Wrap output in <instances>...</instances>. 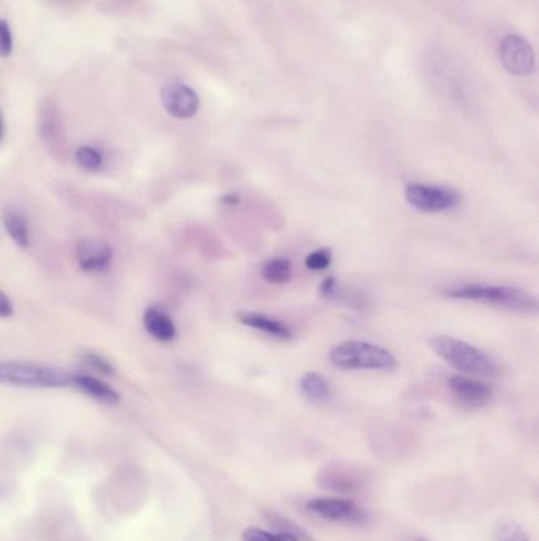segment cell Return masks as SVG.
Listing matches in <instances>:
<instances>
[{
    "mask_svg": "<svg viewBox=\"0 0 539 541\" xmlns=\"http://www.w3.org/2000/svg\"><path fill=\"white\" fill-rule=\"evenodd\" d=\"M73 375L57 369L25 361L0 362V383L29 388H64L72 385Z\"/></svg>",
    "mask_w": 539,
    "mask_h": 541,
    "instance_id": "cell-4",
    "label": "cell"
},
{
    "mask_svg": "<svg viewBox=\"0 0 539 541\" xmlns=\"http://www.w3.org/2000/svg\"><path fill=\"white\" fill-rule=\"evenodd\" d=\"M72 385L76 386L78 390L83 391L85 394L96 399L98 403H107V405H117L119 403V393L114 391L107 383L96 379V377L73 375Z\"/></svg>",
    "mask_w": 539,
    "mask_h": 541,
    "instance_id": "cell-14",
    "label": "cell"
},
{
    "mask_svg": "<svg viewBox=\"0 0 539 541\" xmlns=\"http://www.w3.org/2000/svg\"><path fill=\"white\" fill-rule=\"evenodd\" d=\"M332 261V253L330 249H318L315 252L309 253L306 259L307 270H328Z\"/></svg>",
    "mask_w": 539,
    "mask_h": 541,
    "instance_id": "cell-22",
    "label": "cell"
},
{
    "mask_svg": "<svg viewBox=\"0 0 539 541\" xmlns=\"http://www.w3.org/2000/svg\"><path fill=\"white\" fill-rule=\"evenodd\" d=\"M4 133H5V124H4V116L0 111V139L4 138Z\"/></svg>",
    "mask_w": 539,
    "mask_h": 541,
    "instance_id": "cell-29",
    "label": "cell"
},
{
    "mask_svg": "<svg viewBox=\"0 0 539 541\" xmlns=\"http://www.w3.org/2000/svg\"><path fill=\"white\" fill-rule=\"evenodd\" d=\"M76 259L86 272H105L111 266L113 250L102 240H81L76 246Z\"/></svg>",
    "mask_w": 539,
    "mask_h": 541,
    "instance_id": "cell-9",
    "label": "cell"
},
{
    "mask_svg": "<svg viewBox=\"0 0 539 541\" xmlns=\"http://www.w3.org/2000/svg\"><path fill=\"white\" fill-rule=\"evenodd\" d=\"M238 322L242 325L250 326L253 330L261 331L270 337H274L277 341H288L293 334L288 326L283 325L282 322L276 319H270L264 313L257 312H239Z\"/></svg>",
    "mask_w": 539,
    "mask_h": 541,
    "instance_id": "cell-12",
    "label": "cell"
},
{
    "mask_svg": "<svg viewBox=\"0 0 539 541\" xmlns=\"http://www.w3.org/2000/svg\"><path fill=\"white\" fill-rule=\"evenodd\" d=\"M43 138L48 139L49 143H57L62 137V128H60L59 120L56 119L55 115H49L46 120H43L42 126Z\"/></svg>",
    "mask_w": 539,
    "mask_h": 541,
    "instance_id": "cell-23",
    "label": "cell"
},
{
    "mask_svg": "<svg viewBox=\"0 0 539 541\" xmlns=\"http://www.w3.org/2000/svg\"><path fill=\"white\" fill-rule=\"evenodd\" d=\"M498 56L506 72L515 77H527L534 72L536 57L534 46L527 38L519 34H508L503 36L498 48Z\"/></svg>",
    "mask_w": 539,
    "mask_h": 541,
    "instance_id": "cell-6",
    "label": "cell"
},
{
    "mask_svg": "<svg viewBox=\"0 0 539 541\" xmlns=\"http://www.w3.org/2000/svg\"><path fill=\"white\" fill-rule=\"evenodd\" d=\"M83 360L89 364L92 369H96L100 373H105V375H111L114 373V367L109 364L108 361L102 358L100 355H97V353H92V352H87L83 355Z\"/></svg>",
    "mask_w": 539,
    "mask_h": 541,
    "instance_id": "cell-25",
    "label": "cell"
},
{
    "mask_svg": "<svg viewBox=\"0 0 539 541\" xmlns=\"http://www.w3.org/2000/svg\"><path fill=\"white\" fill-rule=\"evenodd\" d=\"M222 201L225 205H236L239 201V197L236 193H228L223 197Z\"/></svg>",
    "mask_w": 539,
    "mask_h": 541,
    "instance_id": "cell-28",
    "label": "cell"
},
{
    "mask_svg": "<svg viewBox=\"0 0 539 541\" xmlns=\"http://www.w3.org/2000/svg\"><path fill=\"white\" fill-rule=\"evenodd\" d=\"M242 541H300L296 536L280 534V532H268V530L249 527L242 534Z\"/></svg>",
    "mask_w": 539,
    "mask_h": 541,
    "instance_id": "cell-19",
    "label": "cell"
},
{
    "mask_svg": "<svg viewBox=\"0 0 539 541\" xmlns=\"http://www.w3.org/2000/svg\"><path fill=\"white\" fill-rule=\"evenodd\" d=\"M429 349L461 373H473V375L497 373V364L491 356L485 355L483 350L461 339L450 336L431 337Z\"/></svg>",
    "mask_w": 539,
    "mask_h": 541,
    "instance_id": "cell-2",
    "label": "cell"
},
{
    "mask_svg": "<svg viewBox=\"0 0 539 541\" xmlns=\"http://www.w3.org/2000/svg\"><path fill=\"white\" fill-rule=\"evenodd\" d=\"M13 51V36L10 25L0 19V57H8Z\"/></svg>",
    "mask_w": 539,
    "mask_h": 541,
    "instance_id": "cell-24",
    "label": "cell"
},
{
    "mask_svg": "<svg viewBox=\"0 0 539 541\" xmlns=\"http://www.w3.org/2000/svg\"><path fill=\"white\" fill-rule=\"evenodd\" d=\"M320 486L326 487L330 491H337L341 494H351L360 491L364 486V475L341 465H330L321 470L318 476Z\"/></svg>",
    "mask_w": 539,
    "mask_h": 541,
    "instance_id": "cell-10",
    "label": "cell"
},
{
    "mask_svg": "<svg viewBox=\"0 0 539 541\" xmlns=\"http://www.w3.org/2000/svg\"><path fill=\"white\" fill-rule=\"evenodd\" d=\"M13 313V304L10 298L0 290V317H10Z\"/></svg>",
    "mask_w": 539,
    "mask_h": 541,
    "instance_id": "cell-27",
    "label": "cell"
},
{
    "mask_svg": "<svg viewBox=\"0 0 539 541\" xmlns=\"http://www.w3.org/2000/svg\"><path fill=\"white\" fill-rule=\"evenodd\" d=\"M337 289H339V283H337L336 279L334 277H328L323 283H321V295L326 296V298H332V296L336 295Z\"/></svg>",
    "mask_w": 539,
    "mask_h": 541,
    "instance_id": "cell-26",
    "label": "cell"
},
{
    "mask_svg": "<svg viewBox=\"0 0 539 541\" xmlns=\"http://www.w3.org/2000/svg\"><path fill=\"white\" fill-rule=\"evenodd\" d=\"M330 360L341 369H366V371H391L397 364L391 352L364 341H345L337 343L330 352Z\"/></svg>",
    "mask_w": 539,
    "mask_h": 541,
    "instance_id": "cell-3",
    "label": "cell"
},
{
    "mask_svg": "<svg viewBox=\"0 0 539 541\" xmlns=\"http://www.w3.org/2000/svg\"><path fill=\"white\" fill-rule=\"evenodd\" d=\"M162 105L176 119H190L198 113L199 97L190 86L171 83L162 89Z\"/></svg>",
    "mask_w": 539,
    "mask_h": 541,
    "instance_id": "cell-7",
    "label": "cell"
},
{
    "mask_svg": "<svg viewBox=\"0 0 539 541\" xmlns=\"http://www.w3.org/2000/svg\"><path fill=\"white\" fill-rule=\"evenodd\" d=\"M416 541H427V540H422V538H420V540H416Z\"/></svg>",
    "mask_w": 539,
    "mask_h": 541,
    "instance_id": "cell-30",
    "label": "cell"
},
{
    "mask_svg": "<svg viewBox=\"0 0 539 541\" xmlns=\"http://www.w3.org/2000/svg\"><path fill=\"white\" fill-rule=\"evenodd\" d=\"M4 225H5L6 233L12 238L21 249L29 246L30 235L29 225L25 217L18 210H4Z\"/></svg>",
    "mask_w": 539,
    "mask_h": 541,
    "instance_id": "cell-16",
    "label": "cell"
},
{
    "mask_svg": "<svg viewBox=\"0 0 539 541\" xmlns=\"http://www.w3.org/2000/svg\"><path fill=\"white\" fill-rule=\"evenodd\" d=\"M300 391L307 401L313 403H324L332 399L330 382L317 373H306L300 377Z\"/></svg>",
    "mask_w": 539,
    "mask_h": 541,
    "instance_id": "cell-15",
    "label": "cell"
},
{
    "mask_svg": "<svg viewBox=\"0 0 539 541\" xmlns=\"http://www.w3.org/2000/svg\"><path fill=\"white\" fill-rule=\"evenodd\" d=\"M444 295L453 300L478 301L492 306L504 307L510 311H536L538 301L528 291L514 287H504V285H483V283H472V285H453L444 289Z\"/></svg>",
    "mask_w": 539,
    "mask_h": 541,
    "instance_id": "cell-1",
    "label": "cell"
},
{
    "mask_svg": "<svg viewBox=\"0 0 539 541\" xmlns=\"http://www.w3.org/2000/svg\"><path fill=\"white\" fill-rule=\"evenodd\" d=\"M76 160L86 169H98L103 165L102 154L90 146H81L76 150Z\"/></svg>",
    "mask_w": 539,
    "mask_h": 541,
    "instance_id": "cell-20",
    "label": "cell"
},
{
    "mask_svg": "<svg viewBox=\"0 0 539 541\" xmlns=\"http://www.w3.org/2000/svg\"><path fill=\"white\" fill-rule=\"evenodd\" d=\"M291 274H293V266H291V261L285 257L268 260L261 268V276L264 281L272 283V285H283V283L290 282Z\"/></svg>",
    "mask_w": 539,
    "mask_h": 541,
    "instance_id": "cell-17",
    "label": "cell"
},
{
    "mask_svg": "<svg viewBox=\"0 0 539 541\" xmlns=\"http://www.w3.org/2000/svg\"><path fill=\"white\" fill-rule=\"evenodd\" d=\"M448 383L455 396L463 403H472V405L487 403L492 396L491 386L478 382V380L470 379V377L454 375V377H451Z\"/></svg>",
    "mask_w": 539,
    "mask_h": 541,
    "instance_id": "cell-11",
    "label": "cell"
},
{
    "mask_svg": "<svg viewBox=\"0 0 539 541\" xmlns=\"http://www.w3.org/2000/svg\"><path fill=\"white\" fill-rule=\"evenodd\" d=\"M408 205L421 212H444L461 203V195L450 187L427 186L420 182H410L405 187Z\"/></svg>",
    "mask_w": 539,
    "mask_h": 541,
    "instance_id": "cell-5",
    "label": "cell"
},
{
    "mask_svg": "<svg viewBox=\"0 0 539 541\" xmlns=\"http://www.w3.org/2000/svg\"><path fill=\"white\" fill-rule=\"evenodd\" d=\"M266 521L280 534L296 536L300 541H313V536L306 529H302L300 526L290 521L288 517L279 515L276 511H266Z\"/></svg>",
    "mask_w": 539,
    "mask_h": 541,
    "instance_id": "cell-18",
    "label": "cell"
},
{
    "mask_svg": "<svg viewBox=\"0 0 539 541\" xmlns=\"http://www.w3.org/2000/svg\"><path fill=\"white\" fill-rule=\"evenodd\" d=\"M307 510L332 523L353 524L364 521V511L353 502L345 499L318 497L307 504Z\"/></svg>",
    "mask_w": 539,
    "mask_h": 541,
    "instance_id": "cell-8",
    "label": "cell"
},
{
    "mask_svg": "<svg viewBox=\"0 0 539 541\" xmlns=\"http://www.w3.org/2000/svg\"><path fill=\"white\" fill-rule=\"evenodd\" d=\"M498 541H532L527 532L522 529L519 524L504 523L498 527L497 530Z\"/></svg>",
    "mask_w": 539,
    "mask_h": 541,
    "instance_id": "cell-21",
    "label": "cell"
},
{
    "mask_svg": "<svg viewBox=\"0 0 539 541\" xmlns=\"http://www.w3.org/2000/svg\"><path fill=\"white\" fill-rule=\"evenodd\" d=\"M143 325L150 336L160 342H171L178 331L168 313L163 312L158 307H147L144 312Z\"/></svg>",
    "mask_w": 539,
    "mask_h": 541,
    "instance_id": "cell-13",
    "label": "cell"
}]
</instances>
